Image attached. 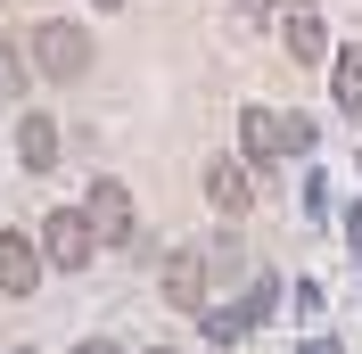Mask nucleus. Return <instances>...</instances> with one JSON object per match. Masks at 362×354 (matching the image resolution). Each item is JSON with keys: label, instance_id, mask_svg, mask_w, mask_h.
<instances>
[{"label": "nucleus", "instance_id": "2", "mask_svg": "<svg viewBox=\"0 0 362 354\" xmlns=\"http://www.w3.org/2000/svg\"><path fill=\"white\" fill-rule=\"evenodd\" d=\"M33 67H42L49 83H83V67H90L83 25H42V33H33Z\"/></svg>", "mask_w": 362, "mask_h": 354}, {"label": "nucleus", "instance_id": "16", "mask_svg": "<svg viewBox=\"0 0 362 354\" xmlns=\"http://www.w3.org/2000/svg\"><path fill=\"white\" fill-rule=\"evenodd\" d=\"M239 8H247V17H272V8H280V0H239Z\"/></svg>", "mask_w": 362, "mask_h": 354}, {"label": "nucleus", "instance_id": "15", "mask_svg": "<svg viewBox=\"0 0 362 354\" xmlns=\"http://www.w3.org/2000/svg\"><path fill=\"white\" fill-rule=\"evenodd\" d=\"M296 354H346V346H338V338H305Z\"/></svg>", "mask_w": 362, "mask_h": 354}, {"label": "nucleus", "instance_id": "10", "mask_svg": "<svg viewBox=\"0 0 362 354\" xmlns=\"http://www.w3.org/2000/svg\"><path fill=\"white\" fill-rule=\"evenodd\" d=\"M329 99H338V115H362V50H346L329 67Z\"/></svg>", "mask_w": 362, "mask_h": 354}, {"label": "nucleus", "instance_id": "13", "mask_svg": "<svg viewBox=\"0 0 362 354\" xmlns=\"http://www.w3.org/2000/svg\"><path fill=\"white\" fill-rule=\"evenodd\" d=\"M0 91H25V58H17V42H8V58H0Z\"/></svg>", "mask_w": 362, "mask_h": 354}, {"label": "nucleus", "instance_id": "1", "mask_svg": "<svg viewBox=\"0 0 362 354\" xmlns=\"http://www.w3.org/2000/svg\"><path fill=\"white\" fill-rule=\"evenodd\" d=\"M206 288H214V264H206V247H173V256H165V305L198 321V313L214 305Z\"/></svg>", "mask_w": 362, "mask_h": 354}, {"label": "nucleus", "instance_id": "4", "mask_svg": "<svg viewBox=\"0 0 362 354\" xmlns=\"http://www.w3.org/2000/svg\"><path fill=\"white\" fill-rule=\"evenodd\" d=\"M280 42H288L296 67H321V58H329V33H321V8H313V0H280Z\"/></svg>", "mask_w": 362, "mask_h": 354}, {"label": "nucleus", "instance_id": "7", "mask_svg": "<svg viewBox=\"0 0 362 354\" xmlns=\"http://www.w3.org/2000/svg\"><path fill=\"white\" fill-rule=\"evenodd\" d=\"M206 206H214V215H247V206H255V181H247V165L214 156V165H206Z\"/></svg>", "mask_w": 362, "mask_h": 354}, {"label": "nucleus", "instance_id": "11", "mask_svg": "<svg viewBox=\"0 0 362 354\" xmlns=\"http://www.w3.org/2000/svg\"><path fill=\"white\" fill-rule=\"evenodd\" d=\"M272 305H280V280H255V288H247V305H239V321H264Z\"/></svg>", "mask_w": 362, "mask_h": 354}, {"label": "nucleus", "instance_id": "12", "mask_svg": "<svg viewBox=\"0 0 362 354\" xmlns=\"http://www.w3.org/2000/svg\"><path fill=\"white\" fill-rule=\"evenodd\" d=\"M280 149H288V156L313 149V115H280Z\"/></svg>", "mask_w": 362, "mask_h": 354}, {"label": "nucleus", "instance_id": "5", "mask_svg": "<svg viewBox=\"0 0 362 354\" xmlns=\"http://www.w3.org/2000/svg\"><path fill=\"white\" fill-rule=\"evenodd\" d=\"M42 272H49L42 239H25V231H0V288H8V297H33V288H42Z\"/></svg>", "mask_w": 362, "mask_h": 354}, {"label": "nucleus", "instance_id": "14", "mask_svg": "<svg viewBox=\"0 0 362 354\" xmlns=\"http://www.w3.org/2000/svg\"><path fill=\"white\" fill-rule=\"evenodd\" d=\"M74 354H124L115 338H74Z\"/></svg>", "mask_w": 362, "mask_h": 354}, {"label": "nucleus", "instance_id": "8", "mask_svg": "<svg viewBox=\"0 0 362 354\" xmlns=\"http://www.w3.org/2000/svg\"><path fill=\"white\" fill-rule=\"evenodd\" d=\"M239 140H247V165H264V173L288 156V149H280V115H272V108H247V115H239Z\"/></svg>", "mask_w": 362, "mask_h": 354}, {"label": "nucleus", "instance_id": "18", "mask_svg": "<svg viewBox=\"0 0 362 354\" xmlns=\"http://www.w3.org/2000/svg\"><path fill=\"white\" fill-rule=\"evenodd\" d=\"M148 354H173V346H148Z\"/></svg>", "mask_w": 362, "mask_h": 354}, {"label": "nucleus", "instance_id": "3", "mask_svg": "<svg viewBox=\"0 0 362 354\" xmlns=\"http://www.w3.org/2000/svg\"><path fill=\"white\" fill-rule=\"evenodd\" d=\"M90 247H99V231H90V215H74V206H58V215L42 222V256H49L58 272H83Z\"/></svg>", "mask_w": 362, "mask_h": 354}, {"label": "nucleus", "instance_id": "17", "mask_svg": "<svg viewBox=\"0 0 362 354\" xmlns=\"http://www.w3.org/2000/svg\"><path fill=\"white\" fill-rule=\"evenodd\" d=\"M99 8H124V0H99Z\"/></svg>", "mask_w": 362, "mask_h": 354}, {"label": "nucleus", "instance_id": "6", "mask_svg": "<svg viewBox=\"0 0 362 354\" xmlns=\"http://www.w3.org/2000/svg\"><path fill=\"white\" fill-rule=\"evenodd\" d=\"M90 231H99V247L132 239V190L124 181H90Z\"/></svg>", "mask_w": 362, "mask_h": 354}, {"label": "nucleus", "instance_id": "19", "mask_svg": "<svg viewBox=\"0 0 362 354\" xmlns=\"http://www.w3.org/2000/svg\"><path fill=\"white\" fill-rule=\"evenodd\" d=\"M17 354H25V346H17Z\"/></svg>", "mask_w": 362, "mask_h": 354}, {"label": "nucleus", "instance_id": "9", "mask_svg": "<svg viewBox=\"0 0 362 354\" xmlns=\"http://www.w3.org/2000/svg\"><path fill=\"white\" fill-rule=\"evenodd\" d=\"M17 156H25V173H49L58 165V124L49 115H17Z\"/></svg>", "mask_w": 362, "mask_h": 354}]
</instances>
